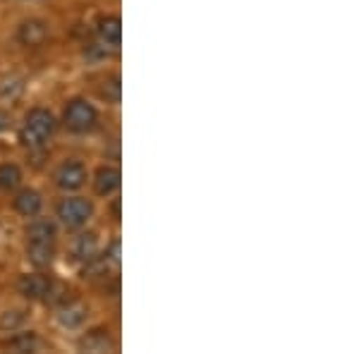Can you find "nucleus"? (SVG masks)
Segmentation results:
<instances>
[{"label":"nucleus","instance_id":"nucleus-16","mask_svg":"<svg viewBox=\"0 0 359 354\" xmlns=\"http://www.w3.org/2000/svg\"><path fill=\"white\" fill-rule=\"evenodd\" d=\"M34 345H36V338H34L32 333L20 335V338H13L8 342V347H10V350H15V352H29V350H34Z\"/></svg>","mask_w":359,"mask_h":354},{"label":"nucleus","instance_id":"nucleus-8","mask_svg":"<svg viewBox=\"0 0 359 354\" xmlns=\"http://www.w3.org/2000/svg\"><path fill=\"white\" fill-rule=\"evenodd\" d=\"M94 187H96V194H101V196L113 194V191L120 187L118 168H111V165L98 168V170H96V179H94Z\"/></svg>","mask_w":359,"mask_h":354},{"label":"nucleus","instance_id":"nucleus-14","mask_svg":"<svg viewBox=\"0 0 359 354\" xmlns=\"http://www.w3.org/2000/svg\"><path fill=\"white\" fill-rule=\"evenodd\" d=\"M101 94L106 96V101L120 103V94H123V84H120V77H118V74H113V77H108L106 82H103Z\"/></svg>","mask_w":359,"mask_h":354},{"label":"nucleus","instance_id":"nucleus-1","mask_svg":"<svg viewBox=\"0 0 359 354\" xmlns=\"http://www.w3.org/2000/svg\"><path fill=\"white\" fill-rule=\"evenodd\" d=\"M55 254V225L50 220H34L27 228V257L36 268L50 266Z\"/></svg>","mask_w":359,"mask_h":354},{"label":"nucleus","instance_id":"nucleus-3","mask_svg":"<svg viewBox=\"0 0 359 354\" xmlns=\"http://www.w3.org/2000/svg\"><path fill=\"white\" fill-rule=\"evenodd\" d=\"M91 213H94V206H91V201L82 199V196H69V199H62L57 204V218L67 228H82L86 220L91 218Z\"/></svg>","mask_w":359,"mask_h":354},{"label":"nucleus","instance_id":"nucleus-5","mask_svg":"<svg viewBox=\"0 0 359 354\" xmlns=\"http://www.w3.org/2000/svg\"><path fill=\"white\" fill-rule=\"evenodd\" d=\"M84 182H86V168L82 163H77V161H67V163H62L60 168H57L55 184L60 189L74 191V189L82 187Z\"/></svg>","mask_w":359,"mask_h":354},{"label":"nucleus","instance_id":"nucleus-7","mask_svg":"<svg viewBox=\"0 0 359 354\" xmlns=\"http://www.w3.org/2000/svg\"><path fill=\"white\" fill-rule=\"evenodd\" d=\"M96 29H98L101 41H106L108 46H120V41H123V22H120V17H115V15L101 17Z\"/></svg>","mask_w":359,"mask_h":354},{"label":"nucleus","instance_id":"nucleus-2","mask_svg":"<svg viewBox=\"0 0 359 354\" xmlns=\"http://www.w3.org/2000/svg\"><path fill=\"white\" fill-rule=\"evenodd\" d=\"M55 118L50 110L46 108H34L32 113L27 115L25 120V127H22L20 132V139L22 144L29 149H41L46 147V142H48L50 137H53L55 132Z\"/></svg>","mask_w":359,"mask_h":354},{"label":"nucleus","instance_id":"nucleus-11","mask_svg":"<svg viewBox=\"0 0 359 354\" xmlns=\"http://www.w3.org/2000/svg\"><path fill=\"white\" fill-rule=\"evenodd\" d=\"M72 254H74V259L82 261V264H91V261L96 259V254H98L96 235H91V232H89V235H79L77 242H74Z\"/></svg>","mask_w":359,"mask_h":354},{"label":"nucleus","instance_id":"nucleus-15","mask_svg":"<svg viewBox=\"0 0 359 354\" xmlns=\"http://www.w3.org/2000/svg\"><path fill=\"white\" fill-rule=\"evenodd\" d=\"M82 321H84V309H82V306H77V304L65 306L62 313H60V323H62V326L74 328V326H79Z\"/></svg>","mask_w":359,"mask_h":354},{"label":"nucleus","instance_id":"nucleus-12","mask_svg":"<svg viewBox=\"0 0 359 354\" xmlns=\"http://www.w3.org/2000/svg\"><path fill=\"white\" fill-rule=\"evenodd\" d=\"M79 347L86 352H106L111 347V338L103 330H91V333H86V338L79 340Z\"/></svg>","mask_w":359,"mask_h":354},{"label":"nucleus","instance_id":"nucleus-13","mask_svg":"<svg viewBox=\"0 0 359 354\" xmlns=\"http://www.w3.org/2000/svg\"><path fill=\"white\" fill-rule=\"evenodd\" d=\"M22 182V172L20 168L13 165V163H5L0 165V189H15L17 184Z\"/></svg>","mask_w":359,"mask_h":354},{"label":"nucleus","instance_id":"nucleus-9","mask_svg":"<svg viewBox=\"0 0 359 354\" xmlns=\"http://www.w3.org/2000/svg\"><path fill=\"white\" fill-rule=\"evenodd\" d=\"M48 36V27L41 20H29L20 27V41L25 46H41Z\"/></svg>","mask_w":359,"mask_h":354},{"label":"nucleus","instance_id":"nucleus-4","mask_svg":"<svg viewBox=\"0 0 359 354\" xmlns=\"http://www.w3.org/2000/svg\"><path fill=\"white\" fill-rule=\"evenodd\" d=\"M98 113L91 103H86L84 98H74L67 103L65 108V125L72 132H89L96 125Z\"/></svg>","mask_w":359,"mask_h":354},{"label":"nucleus","instance_id":"nucleus-6","mask_svg":"<svg viewBox=\"0 0 359 354\" xmlns=\"http://www.w3.org/2000/svg\"><path fill=\"white\" fill-rule=\"evenodd\" d=\"M20 292L27 299H48L53 294V280L48 275H22L20 278Z\"/></svg>","mask_w":359,"mask_h":354},{"label":"nucleus","instance_id":"nucleus-10","mask_svg":"<svg viewBox=\"0 0 359 354\" xmlns=\"http://www.w3.org/2000/svg\"><path fill=\"white\" fill-rule=\"evenodd\" d=\"M41 204H43L41 194L34 191V189H22L20 194L15 196V211L22 213V216H27V218L36 216V213L41 211Z\"/></svg>","mask_w":359,"mask_h":354}]
</instances>
